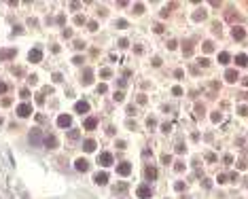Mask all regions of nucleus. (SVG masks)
<instances>
[{
    "mask_svg": "<svg viewBox=\"0 0 248 199\" xmlns=\"http://www.w3.org/2000/svg\"><path fill=\"white\" fill-rule=\"evenodd\" d=\"M42 138H45V136L40 134V129H32V131H30V144H32V146H40V144H42Z\"/></svg>",
    "mask_w": 248,
    "mask_h": 199,
    "instance_id": "1",
    "label": "nucleus"
},
{
    "mask_svg": "<svg viewBox=\"0 0 248 199\" xmlns=\"http://www.w3.org/2000/svg\"><path fill=\"white\" fill-rule=\"evenodd\" d=\"M81 83H83V85H91V83H94V70H91V68H85V70H83Z\"/></svg>",
    "mask_w": 248,
    "mask_h": 199,
    "instance_id": "2",
    "label": "nucleus"
},
{
    "mask_svg": "<svg viewBox=\"0 0 248 199\" xmlns=\"http://www.w3.org/2000/svg\"><path fill=\"white\" fill-rule=\"evenodd\" d=\"M28 59H30L32 64H36V62H40V59H42V51H40V47L32 49V51L28 53Z\"/></svg>",
    "mask_w": 248,
    "mask_h": 199,
    "instance_id": "3",
    "label": "nucleus"
},
{
    "mask_svg": "<svg viewBox=\"0 0 248 199\" xmlns=\"http://www.w3.org/2000/svg\"><path fill=\"white\" fill-rule=\"evenodd\" d=\"M98 163H100L102 167H108V165H112V155H110V153H102V155L98 157Z\"/></svg>",
    "mask_w": 248,
    "mask_h": 199,
    "instance_id": "4",
    "label": "nucleus"
},
{
    "mask_svg": "<svg viewBox=\"0 0 248 199\" xmlns=\"http://www.w3.org/2000/svg\"><path fill=\"white\" fill-rule=\"evenodd\" d=\"M136 193H138V197H140V199H149V197L153 195V191H151V186H146V184H140Z\"/></svg>",
    "mask_w": 248,
    "mask_h": 199,
    "instance_id": "5",
    "label": "nucleus"
},
{
    "mask_svg": "<svg viewBox=\"0 0 248 199\" xmlns=\"http://www.w3.org/2000/svg\"><path fill=\"white\" fill-rule=\"evenodd\" d=\"M57 125L59 127H70L72 125V117L70 114H59L57 117Z\"/></svg>",
    "mask_w": 248,
    "mask_h": 199,
    "instance_id": "6",
    "label": "nucleus"
},
{
    "mask_svg": "<svg viewBox=\"0 0 248 199\" xmlns=\"http://www.w3.org/2000/svg\"><path fill=\"white\" fill-rule=\"evenodd\" d=\"M42 146H45V148H55V146H57V138L51 136V134L45 136V138H42Z\"/></svg>",
    "mask_w": 248,
    "mask_h": 199,
    "instance_id": "7",
    "label": "nucleus"
},
{
    "mask_svg": "<svg viewBox=\"0 0 248 199\" xmlns=\"http://www.w3.org/2000/svg\"><path fill=\"white\" fill-rule=\"evenodd\" d=\"M96 127H98V119H96V117H87V119H85V125H83V129L91 131V129H96Z\"/></svg>",
    "mask_w": 248,
    "mask_h": 199,
    "instance_id": "8",
    "label": "nucleus"
},
{
    "mask_svg": "<svg viewBox=\"0 0 248 199\" xmlns=\"http://www.w3.org/2000/svg\"><path fill=\"white\" fill-rule=\"evenodd\" d=\"M17 114L19 117H30L32 114V106L30 104H19L17 106Z\"/></svg>",
    "mask_w": 248,
    "mask_h": 199,
    "instance_id": "9",
    "label": "nucleus"
},
{
    "mask_svg": "<svg viewBox=\"0 0 248 199\" xmlns=\"http://www.w3.org/2000/svg\"><path fill=\"white\" fill-rule=\"evenodd\" d=\"M129 172H131V165L129 163H119L117 165V174H119V176H129Z\"/></svg>",
    "mask_w": 248,
    "mask_h": 199,
    "instance_id": "10",
    "label": "nucleus"
},
{
    "mask_svg": "<svg viewBox=\"0 0 248 199\" xmlns=\"http://www.w3.org/2000/svg\"><path fill=\"white\" fill-rule=\"evenodd\" d=\"M225 79H227V83H235V81L240 79V74H238V70H233V68H229L227 72H225Z\"/></svg>",
    "mask_w": 248,
    "mask_h": 199,
    "instance_id": "11",
    "label": "nucleus"
},
{
    "mask_svg": "<svg viewBox=\"0 0 248 199\" xmlns=\"http://www.w3.org/2000/svg\"><path fill=\"white\" fill-rule=\"evenodd\" d=\"M74 167H76L79 172H87V169H89V161L81 157V159H76V161H74Z\"/></svg>",
    "mask_w": 248,
    "mask_h": 199,
    "instance_id": "12",
    "label": "nucleus"
},
{
    "mask_svg": "<svg viewBox=\"0 0 248 199\" xmlns=\"http://www.w3.org/2000/svg\"><path fill=\"white\" fill-rule=\"evenodd\" d=\"M74 110H76L79 114H85V112H89V104L85 102V100H83V102H76V104H74Z\"/></svg>",
    "mask_w": 248,
    "mask_h": 199,
    "instance_id": "13",
    "label": "nucleus"
},
{
    "mask_svg": "<svg viewBox=\"0 0 248 199\" xmlns=\"http://www.w3.org/2000/svg\"><path fill=\"white\" fill-rule=\"evenodd\" d=\"M231 36H233L235 40H244V38H246V30L238 26V28H233V32H231Z\"/></svg>",
    "mask_w": 248,
    "mask_h": 199,
    "instance_id": "14",
    "label": "nucleus"
},
{
    "mask_svg": "<svg viewBox=\"0 0 248 199\" xmlns=\"http://www.w3.org/2000/svg\"><path fill=\"white\" fill-rule=\"evenodd\" d=\"M144 176H146V180H155V178H157V169L151 167V165H146V167H144Z\"/></svg>",
    "mask_w": 248,
    "mask_h": 199,
    "instance_id": "15",
    "label": "nucleus"
},
{
    "mask_svg": "<svg viewBox=\"0 0 248 199\" xmlns=\"http://www.w3.org/2000/svg\"><path fill=\"white\" fill-rule=\"evenodd\" d=\"M94 180H96V184H106V182H108V174H106V172H98Z\"/></svg>",
    "mask_w": 248,
    "mask_h": 199,
    "instance_id": "16",
    "label": "nucleus"
},
{
    "mask_svg": "<svg viewBox=\"0 0 248 199\" xmlns=\"http://www.w3.org/2000/svg\"><path fill=\"white\" fill-rule=\"evenodd\" d=\"M15 57V49H4V51H0V59H11Z\"/></svg>",
    "mask_w": 248,
    "mask_h": 199,
    "instance_id": "17",
    "label": "nucleus"
},
{
    "mask_svg": "<svg viewBox=\"0 0 248 199\" xmlns=\"http://www.w3.org/2000/svg\"><path fill=\"white\" fill-rule=\"evenodd\" d=\"M83 148H85L87 153H94V151H96V142H94V140H85V142H83Z\"/></svg>",
    "mask_w": 248,
    "mask_h": 199,
    "instance_id": "18",
    "label": "nucleus"
},
{
    "mask_svg": "<svg viewBox=\"0 0 248 199\" xmlns=\"http://www.w3.org/2000/svg\"><path fill=\"white\" fill-rule=\"evenodd\" d=\"M235 64H238L240 68H244V66L248 64V57H246L244 53H240V55H235Z\"/></svg>",
    "mask_w": 248,
    "mask_h": 199,
    "instance_id": "19",
    "label": "nucleus"
},
{
    "mask_svg": "<svg viewBox=\"0 0 248 199\" xmlns=\"http://www.w3.org/2000/svg\"><path fill=\"white\" fill-rule=\"evenodd\" d=\"M183 53H185V57H191L193 55V45L191 42H185L183 45Z\"/></svg>",
    "mask_w": 248,
    "mask_h": 199,
    "instance_id": "20",
    "label": "nucleus"
},
{
    "mask_svg": "<svg viewBox=\"0 0 248 199\" xmlns=\"http://www.w3.org/2000/svg\"><path fill=\"white\" fill-rule=\"evenodd\" d=\"M201 19H206V11L204 9H199V11L193 13V21H201Z\"/></svg>",
    "mask_w": 248,
    "mask_h": 199,
    "instance_id": "21",
    "label": "nucleus"
},
{
    "mask_svg": "<svg viewBox=\"0 0 248 199\" xmlns=\"http://www.w3.org/2000/svg\"><path fill=\"white\" fill-rule=\"evenodd\" d=\"M201 49H204V53H212V51H214V42H212V40H206Z\"/></svg>",
    "mask_w": 248,
    "mask_h": 199,
    "instance_id": "22",
    "label": "nucleus"
},
{
    "mask_svg": "<svg viewBox=\"0 0 248 199\" xmlns=\"http://www.w3.org/2000/svg\"><path fill=\"white\" fill-rule=\"evenodd\" d=\"M229 53L227 51H223V53H218V64H229Z\"/></svg>",
    "mask_w": 248,
    "mask_h": 199,
    "instance_id": "23",
    "label": "nucleus"
},
{
    "mask_svg": "<svg viewBox=\"0 0 248 199\" xmlns=\"http://www.w3.org/2000/svg\"><path fill=\"white\" fill-rule=\"evenodd\" d=\"M204 112H206L204 106H201V104H195V119H201V117H204Z\"/></svg>",
    "mask_w": 248,
    "mask_h": 199,
    "instance_id": "24",
    "label": "nucleus"
},
{
    "mask_svg": "<svg viewBox=\"0 0 248 199\" xmlns=\"http://www.w3.org/2000/svg\"><path fill=\"white\" fill-rule=\"evenodd\" d=\"M225 17H227V21H231V23L240 19V15H238V13H233V11H227V13H225Z\"/></svg>",
    "mask_w": 248,
    "mask_h": 199,
    "instance_id": "25",
    "label": "nucleus"
},
{
    "mask_svg": "<svg viewBox=\"0 0 248 199\" xmlns=\"http://www.w3.org/2000/svg\"><path fill=\"white\" fill-rule=\"evenodd\" d=\"M112 100H115V102H123V100H125V93H123V91H115Z\"/></svg>",
    "mask_w": 248,
    "mask_h": 199,
    "instance_id": "26",
    "label": "nucleus"
},
{
    "mask_svg": "<svg viewBox=\"0 0 248 199\" xmlns=\"http://www.w3.org/2000/svg\"><path fill=\"white\" fill-rule=\"evenodd\" d=\"M79 136H81V131H79V129H70V131H68V138H70V140H76Z\"/></svg>",
    "mask_w": 248,
    "mask_h": 199,
    "instance_id": "27",
    "label": "nucleus"
},
{
    "mask_svg": "<svg viewBox=\"0 0 248 199\" xmlns=\"http://www.w3.org/2000/svg\"><path fill=\"white\" fill-rule=\"evenodd\" d=\"M125 191H127V184L125 182H121V184L115 186V193H125Z\"/></svg>",
    "mask_w": 248,
    "mask_h": 199,
    "instance_id": "28",
    "label": "nucleus"
},
{
    "mask_svg": "<svg viewBox=\"0 0 248 199\" xmlns=\"http://www.w3.org/2000/svg\"><path fill=\"white\" fill-rule=\"evenodd\" d=\"M212 121H214V123H221V121H223V114H221L218 110H216V112H212Z\"/></svg>",
    "mask_w": 248,
    "mask_h": 199,
    "instance_id": "29",
    "label": "nucleus"
},
{
    "mask_svg": "<svg viewBox=\"0 0 248 199\" xmlns=\"http://www.w3.org/2000/svg\"><path fill=\"white\" fill-rule=\"evenodd\" d=\"M218 184H225V182H229V176H225V174H218Z\"/></svg>",
    "mask_w": 248,
    "mask_h": 199,
    "instance_id": "30",
    "label": "nucleus"
},
{
    "mask_svg": "<svg viewBox=\"0 0 248 199\" xmlns=\"http://www.w3.org/2000/svg\"><path fill=\"white\" fill-rule=\"evenodd\" d=\"M134 13H136V15H140V13H144V4H136V7H134Z\"/></svg>",
    "mask_w": 248,
    "mask_h": 199,
    "instance_id": "31",
    "label": "nucleus"
},
{
    "mask_svg": "<svg viewBox=\"0 0 248 199\" xmlns=\"http://www.w3.org/2000/svg\"><path fill=\"white\" fill-rule=\"evenodd\" d=\"M117 28H119V30L127 28V21H125V19H119V21H117Z\"/></svg>",
    "mask_w": 248,
    "mask_h": 199,
    "instance_id": "32",
    "label": "nucleus"
},
{
    "mask_svg": "<svg viewBox=\"0 0 248 199\" xmlns=\"http://www.w3.org/2000/svg\"><path fill=\"white\" fill-rule=\"evenodd\" d=\"M74 23H76V26H81V23H85V17H83V15H76V17H74Z\"/></svg>",
    "mask_w": 248,
    "mask_h": 199,
    "instance_id": "33",
    "label": "nucleus"
},
{
    "mask_svg": "<svg viewBox=\"0 0 248 199\" xmlns=\"http://www.w3.org/2000/svg\"><path fill=\"white\" fill-rule=\"evenodd\" d=\"M106 91H108V87H106L104 83H100V85H98V93H106Z\"/></svg>",
    "mask_w": 248,
    "mask_h": 199,
    "instance_id": "34",
    "label": "nucleus"
},
{
    "mask_svg": "<svg viewBox=\"0 0 248 199\" xmlns=\"http://www.w3.org/2000/svg\"><path fill=\"white\" fill-rule=\"evenodd\" d=\"M146 125H149V127H155V125H157V121H155L153 117H149V119H146Z\"/></svg>",
    "mask_w": 248,
    "mask_h": 199,
    "instance_id": "35",
    "label": "nucleus"
},
{
    "mask_svg": "<svg viewBox=\"0 0 248 199\" xmlns=\"http://www.w3.org/2000/svg\"><path fill=\"white\" fill-rule=\"evenodd\" d=\"M199 66H204V68L210 66V59H208V57H201V59H199Z\"/></svg>",
    "mask_w": 248,
    "mask_h": 199,
    "instance_id": "36",
    "label": "nucleus"
},
{
    "mask_svg": "<svg viewBox=\"0 0 248 199\" xmlns=\"http://www.w3.org/2000/svg\"><path fill=\"white\" fill-rule=\"evenodd\" d=\"M28 81H30V85H36V83H38V76H36V74H32V76H28Z\"/></svg>",
    "mask_w": 248,
    "mask_h": 199,
    "instance_id": "37",
    "label": "nucleus"
},
{
    "mask_svg": "<svg viewBox=\"0 0 248 199\" xmlns=\"http://www.w3.org/2000/svg\"><path fill=\"white\" fill-rule=\"evenodd\" d=\"M246 165H248V163H246L244 159H240V161H238V169H246Z\"/></svg>",
    "mask_w": 248,
    "mask_h": 199,
    "instance_id": "38",
    "label": "nucleus"
},
{
    "mask_svg": "<svg viewBox=\"0 0 248 199\" xmlns=\"http://www.w3.org/2000/svg\"><path fill=\"white\" fill-rule=\"evenodd\" d=\"M238 112H240L242 117H246V114H248V106H240V110H238Z\"/></svg>",
    "mask_w": 248,
    "mask_h": 199,
    "instance_id": "39",
    "label": "nucleus"
},
{
    "mask_svg": "<svg viewBox=\"0 0 248 199\" xmlns=\"http://www.w3.org/2000/svg\"><path fill=\"white\" fill-rule=\"evenodd\" d=\"M100 74H102V76H104V79H108V76H110V74H112V72H110V70H108V68H104V70H102V72H100Z\"/></svg>",
    "mask_w": 248,
    "mask_h": 199,
    "instance_id": "40",
    "label": "nucleus"
},
{
    "mask_svg": "<svg viewBox=\"0 0 248 199\" xmlns=\"http://www.w3.org/2000/svg\"><path fill=\"white\" fill-rule=\"evenodd\" d=\"M62 79H64V76H62L59 72H55V74H53V81H55V83H62Z\"/></svg>",
    "mask_w": 248,
    "mask_h": 199,
    "instance_id": "41",
    "label": "nucleus"
},
{
    "mask_svg": "<svg viewBox=\"0 0 248 199\" xmlns=\"http://www.w3.org/2000/svg\"><path fill=\"white\" fill-rule=\"evenodd\" d=\"M19 95L26 100V97H30V91H28V89H21V91H19Z\"/></svg>",
    "mask_w": 248,
    "mask_h": 199,
    "instance_id": "42",
    "label": "nucleus"
},
{
    "mask_svg": "<svg viewBox=\"0 0 248 199\" xmlns=\"http://www.w3.org/2000/svg\"><path fill=\"white\" fill-rule=\"evenodd\" d=\"M174 189H176V191H183V189H185V182H180V180H178V182L174 184Z\"/></svg>",
    "mask_w": 248,
    "mask_h": 199,
    "instance_id": "43",
    "label": "nucleus"
},
{
    "mask_svg": "<svg viewBox=\"0 0 248 199\" xmlns=\"http://www.w3.org/2000/svg\"><path fill=\"white\" fill-rule=\"evenodd\" d=\"M172 93L174 95H183V89H180V87H172Z\"/></svg>",
    "mask_w": 248,
    "mask_h": 199,
    "instance_id": "44",
    "label": "nucleus"
},
{
    "mask_svg": "<svg viewBox=\"0 0 248 199\" xmlns=\"http://www.w3.org/2000/svg\"><path fill=\"white\" fill-rule=\"evenodd\" d=\"M229 180H231V182H235V180H240V176H238V172H231V176H229Z\"/></svg>",
    "mask_w": 248,
    "mask_h": 199,
    "instance_id": "45",
    "label": "nucleus"
},
{
    "mask_svg": "<svg viewBox=\"0 0 248 199\" xmlns=\"http://www.w3.org/2000/svg\"><path fill=\"white\" fill-rule=\"evenodd\" d=\"M89 30L96 32V30H98V23H96V21H89Z\"/></svg>",
    "mask_w": 248,
    "mask_h": 199,
    "instance_id": "46",
    "label": "nucleus"
},
{
    "mask_svg": "<svg viewBox=\"0 0 248 199\" xmlns=\"http://www.w3.org/2000/svg\"><path fill=\"white\" fill-rule=\"evenodd\" d=\"M206 161H216V155H212V153H206Z\"/></svg>",
    "mask_w": 248,
    "mask_h": 199,
    "instance_id": "47",
    "label": "nucleus"
},
{
    "mask_svg": "<svg viewBox=\"0 0 248 199\" xmlns=\"http://www.w3.org/2000/svg\"><path fill=\"white\" fill-rule=\"evenodd\" d=\"M161 161L168 165V163H172V157H170V155H163V157H161Z\"/></svg>",
    "mask_w": 248,
    "mask_h": 199,
    "instance_id": "48",
    "label": "nucleus"
},
{
    "mask_svg": "<svg viewBox=\"0 0 248 199\" xmlns=\"http://www.w3.org/2000/svg\"><path fill=\"white\" fill-rule=\"evenodd\" d=\"M174 169H176V172H183V169H185V163H176Z\"/></svg>",
    "mask_w": 248,
    "mask_h": 199,
    "instance_id": "49",
    "label": "nucleus"
},
{
    "mask_svg": "<svg viewBox=\"0 0 248 199\" xmlns=\"http://www.w3.org/2000/svg\"><path fill=\"white\" fill-rule=\"evenodd\" d=\"M161 129H163V131H166V134H168V131H170V129H172V125H170V123H163V125H161Z\"/></svg>",
    "mask_w": 248,
    "mask_h": 199,
    "instance_id": "50",
    "label": "nucleus"
},
{
    "mask_svg": "<svg viewBox=\"0 0 248 199\" xmlns=\"http://www.w3.org/2000/svg\"><path fill=\"white\" fill-rule=\"evenodd\" d=\"M176 153H185V144H176Z\"/></svg>",
    "mask_w": 248,
    "mask_h": 199,
    "instance_id": "51",
    "label": "nucleus"
},
{
    "mask_svg": "<svg viewBox=\"0 0 248 199\" xmlns=\"http://www.w3.org/2000/svg\"><path fill=\"white\" fill-rule=\"evenodd\" d=\"M83 47H85V45H83V40H76V42H74V49H79V51H81Z\"/></svg>",
    "mask_w": 248,
    "mask_h": 199,
    "instance_id": "52",
    "label": "nucleus"
},
{
    "mask_svg": "<svg viewBox=\"0 0 248 199\" xmlns=\"http://www.w3.org/2000/svg\"><path fill=\"white\" fill-rule=\"evenodd\" d=\"M155 32H157V34L163 32V26H161V23H157V26H155Z\"/></svg>",
    "mask_w": 248,
    "mask_h": 199,
    "instance_id": "53",
    "label": "nucleus"
},
{
    "mask_svg": "<svg viewBox=\"0 0 248 199\" xmlns=\"http://www.w3.org/2000/svg\"><path fill=\"white\" fill-rule=\"evenodd\" d=\"M7 93V83H0V95Z\"/></svg>",
    "mask_w": 248,
    "mask_h": 199,
    "instance_id": "54",
    "label": "nucleus"
},
{
    "mask_svg": "<svg viewBox=\"0 0 248 199\" xmlns=\"http://www.w3.org/2000/svg\"><path fill=\"white\" fill-rule=\"evenodd\" d=\"M138 104H146V95H138Z\"/></svg>",
    "mask_w": 248,
    "mask_h": 199,
    "instance_id": "55",
    "label": "nucleus"
},
{
    "mask_svg": "<svg viewBox=\"0 0 248 199\" xmlns=\"http://www.w3.org/2000/svg\"><path fill=\"white\" fill-rule=\"evenodd\" d=\"M225 163L231 165V163H233V157H231V155H227V157H225Z\"/></svg>",
    "mask_w": 248,
    "mask_h": 199,
    "instance_id": "56",
    "label": "nucleus"
},
{
    "mask_svg": "<svg viewBox=\"0 0 248 199\" xmlns=\"http://www.w3.org/2000/svg\"><path fill=\"white\" fill-rule=\"evenodd\" d=\"M153 66H155V68H157V66H161V59H159V57H155V59H153Z\"/></svg>",
    "mask_w": 248,
    "mask_h": 199,
    "instance_id": "57",
    "label": "nucleus"
},
{
    "mask_svg": "<svg viewBox=\"0 0 248 199\" xmlns=\"http://www.w3.org/2000/svg\"><path fill=\"white\" fill-rule=\"evenodd\" d=\"M127 114H136V108H134V106H127Z\"/></svg>",
    "mask_w": 248,
    "mask_h": 199,
    "instance_id": "58",
    "label": "nucleus"
},
{
    "mask_svg": "<svg viewBox=\"0 0 248 199\" xmlns=\"http://www.w3.org/2000/svg\"><path fill=\"white\" fill-rule=\"evenodd\" d=\"M127 45H129V42H127L125 38H121V40H119V47H127Z\"/></svg>",
    "mask_w": 248,
    "mask_h": 199,
    "instance_id": "59",
    "label": "nucleus"
},
{
    "mask_svg": "<svg viewBox=\"0 0 248 199\" xmlns=\"http://www.w3.org/2000/svg\"><path fill=\"white\" fill-rule=\"evenodd\" d=\"M168 49H176V40H170L168 42Z\"/></svg>",
    "mask_w": 248,
    "mask_h": 199,
    "instance_id": "60",
    "label": "nucleus"
},
{
    "mask_svg": "<svg viewBox=\"0 0 248 199\" xmlns=\"http://www.w3.org/2000/svg\"><path fill=\"white\" fill-rule=\"evenodd\" d=\"M72 62H74V64H83V57H81V55H76V57H74Z\"/></svg>",
    "mask_w": 248,
    "mask_h": 199,
    "instance_id": "61",
    "label": "nucleus"
},
{
    "mask_svg": "<svg viewBox=\"0 0 248 199\" xmlns=\"http://www.w3.org/2000/svg\"><path fill=\"white\" fill-rule=\"evenodd\" d=\"M244 87H248V79H244Z\"/></svg>",
    "mask_w": 248,
    "mask_h": 199,
    "instance_id": "62",
    "label": "nucleus"
},
{
    "mask_svg": "<svg viewBox=\"0 0 248 199\" xmlns=\"http://www.w3.org/2000/svg\"><path fill=\"white\" fill-rule=\"evenodd\" d=\"M0 123H2V117H0Z\"/></svg>",
    "mask_w": 248,
    "mask_h": 199,
    "instance_id": "63",
    "label": "nucleus"
}]
</instances>
